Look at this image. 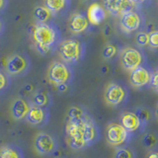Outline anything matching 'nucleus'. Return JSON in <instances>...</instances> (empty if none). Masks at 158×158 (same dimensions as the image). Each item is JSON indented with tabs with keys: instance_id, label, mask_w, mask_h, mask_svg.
I'll return each instance as SVG.
<instances>
[{
	"instance_id": "f257e3e1",
	"label": "nucleus",
	"mask_w": 158,
	"mask_h": 158,
	"mask_svg": "<svg viewBox=\"0 0 158 158\" xmlns=\"http://www.w3.org/2000/svg\"><path fill=\"white\" fill-rule=\"evenodd\" d=\"M33 38L40 53L47 54L57 42V34L52 27L46 23H38L33 30Z\"/></svg>"
},
{
	"instance_id": "f03ea898",
	"label": "nucleus",
	"mask_w": 158,
	"mask_h": 158,
	"mask_svg": "<svg viewBox=\"0 0 158 158\" xmlns=\"http://www.w3.org/2000/svg\"><path fill=\"white\" fill-rule=\"evenodd\" d=\"M48 78L54 86L68 85L73 79V72L67 63L54 61L48 70Z\"/></svg>"
},
{
	"instance_id": "7ed1b4c3",
	"label": "nucleus",
	"mask_w": 158,
	"mask_h": 158,
	"mask_svg": "<svg viewBox=\"0 0 158 158\" xmlns=\"http://www.w3.org/2000/svg\"><path fill=\"white\" fill-rule=\"evenodd\" d=\"M58 52L64 63H76L82 57L83 48L77 40H65L59 44Z\"/></svg>"
},
{
	"instance_id": "20e7f679",
	"label": "nucleus",
	"mask_w": 158,
	"mask_h": 158,
	"mask_svg": "<svg viewBox=\"0 0 158 158\" xmlns=\"http://www.w3.org/2000/svg\"><path fill=\"white\" fill-rule=\"evenodd\" d=\"M84 121V120H83ZM83 121H69L67 120L65 125V135L67 144L72 149L79 150L86 148L87 145L84 140L82 131H81V123Z\"/></svg>"
},
{
	"instance_id": "39448f33",
	"label": "nucleus",
	"mask_w": 158,
	"mask_h": 158,
	"mask_svg": "<svg viewBox=\"0 0 158 158\" xmlns=\"http://www.w3.org/2000/svg\"><path fill=\"white\" fill-rule=\"evenodd\" d=\"M5 69L10 76H22L30 69V61L22 54H13L7 59Z\"/></svg>"
},
{
	"instance_id": "423d86ee",
	"label": "nucleus",
	"mask_w": 158,
	"mask_h": 158,
	"mask_svg": "<svg viewBox=\"0 0 158 158\" xmlns=\"http://www.w3.org/2000/svg\"><path fill=\"white\" fill-rule=\"evenodd\" d=\"M35 148L41 155H52L56 152L58 142L56 137L47 132H40L35 138Z\"/></svg>"
},
{
	"instance_id": "0eeeda50",
	"label": "nucleus",
	"mask_w": 158,
	"mask_h": 158,
	"mask_svg": "<svg viewBox=\"0 0 158 158\" xmlns=\"http://www.w3.org/2000/svg\"><path fill=\"white\" fill-rule=\"evenodd\" d=\"M128 137V132L123 128L121 123H112L107 127L106 138L109 144L113 146H121Z\"/></svg>"
},
{
	"instance_id": "6e6552de",
	"label": "nucleus",
	"mask_w": 158,
	"mask_h": 158,
	"mask_svg": "<svg viewBox=\"0 0 158 158\" xmlns=\"http://www.w3.org/2000/svg\"><path fill=\"white\" fill-rule=\"evenodd\" d=\"M121 64L127 71H132L140 66L142 62V56L139 51L133 48H127L121 53Z\"/></svg>"
},
{
	"instance_id": "1a4fd4ad",
	"label": "nucleus",
	"mask_w": 158,
	"mask_h": 158,
	"mask_svg": "<svg viewBox=\"0 0 158 158\" xmlns=\"http://www.w3.org/2000/svg\"><path fill=\"white\" fill-rule=\"evenodd\" d=\"M127 97V92L125 88L118 83H110L106 87L104 98L108 105L111 106H118L125 101Z\"/></svg>"
},
{
	"instance_id": "9d476101",
	"label": "nucleus",
	"mask_w": 158,
	"mask_h": 158,
	"mask_svg": "<svg viewBox=\"0 0 158 158\" xmlns=\"http://www.w3.org/2000/svg\"><path fill=\"white\" fill-rule=\"evenodd\" d=\"M49 118H51V114H49L48 109H44L32 105L26 118V121L29 123H31L32 126L42 127L48 123Z\"/></svg>"
},
{
	"instance_id": "9b49d317",
	"label": "nucleus",
	"mask_w": 158,
	"mask_h": 158,
	"mask_svg": "<svg viewBox=\"0 0 158 158\" xmlns=\"http://www.w3.org/2000/svg\"><path fill=\"white\" fill-rule=\"evenodd\" d=\"M81 131H82V135L87 146L92 145L99 137L98 127L90 116H88L85 120L82 122Z\"/></svg>"
},
{
	"instance_id": "f8f14e48",
	"label": "nucleus",
	"mask_w": 158,
	"mask_h": 158,
	"mask_svg": "<svg viewBox=\"0 0 158 158\" xmlns=\"http://www.w3.org/2000/svg\"><path fill=\"white\" fill-rule=\"evenodd\" d=\"M32 107V103L29 98L19 97L12 104L11 113L15 120L17 121H26L28 113Z\"/></svg>"
},
{
	"instance_id": "ddd939ff",
	"label": "nucleus",
	"mask_w": 158,
	"mask_h": 158,
	"mask_svg": "<svg viewBox=\"0 0 158 158\" xmlns=\"http://www.w3.org/2000/svg\"><path fill=\"white\" fill-rule=\"evenodd\" d=\"M140 17L136 12L130 10L121 14V27L123 32L126 33H131L135 32L139 28L140 26Z\"/></svg>"
},
{
	"instance_id": "4468645a",
	"label": "nucleus",
	"mask_w": 158,
	"mask_h": 158,
	"mask_svg": "<svg viewBox=\"0 0 158 158\" xmlns=\"http://www.w3.org/2000/svg\"><path fill=\"white\" fill-rule=\"evenodd\" d=\"M29 99L31 101L32 105L44 109H48V110L52 106L53 103V99L51 95V93L46 90H42V89H37L30 96Z\"/></svg>"
},
{
	"instance_id": "2eb2a0df",
	"label": "nucleus",
	"mask_w": 158,
	"mask_h": 158,
	"mask_svg": "<svg viewBox=\"0 0 158 158\" xmlns=\"http://www.w3.org/2000/svg\"><path fill=\"white\" fill-rule=\"evenodd\" d=\"M151 79V74L144 67H137L135 70L131 72L130 75V82L131 86L135 88H140L147 85L150 82Z\"/></svg>"
},
{
	"instance_id": "dca6fc26",
	"label": "nucleus",
	"mask_w": 158,
	"mask_h": 158,
	"mask_svg": "<svg viewBox=\"0 0 158 158\" xmlns=\"http://www.w3.org/2000/svg\"><path fill=\"white\" fill-rule=\"evenodd\" d=\"M89 26V22L87 18L81 13L72 14L68 21V28L73 34H80L86 31Z\"/></svg>"
},
{
	"instance_id": "f3484780",
	"label": "nucleus",
	"mask_w": 158,
	"mask_h": 158,
	"mask_svg": "<svg viewBox=\"0 0 158 158\" xmlns=\"http://www.w3.org/2000/svg\"><path fill=\"white\" fill-rule=\"evenodd\" d=\"M107 17L106 10L100 4L94 3L88 9L87 20L92 25H100Z\"/></svg>"
},
{
	"instance_id": "a211bd4d",
	"label": "nucleus",
	"mask_w": 158,
	"mask_h": 158,
	"mask_svg": "<svg viewBox=\"0 0 158 158\" xmlns=\"http://www.w3.org/2000/svg\"><path fill=\"white\" fill-rule=\"evenodd\" d=\"M121 125L127 132H131L139 128L141 123L139 122L135 113L125 112L121 117Z\"/></svg>"
},
{
	"instance_id": "6ab92c4d",
	"label": "nucleus",
	"mask_w": 158,
	"mask_h": 158,
	"mask_svg": "<svg viewBox=\"0 0 158 158\" xmlns=\"http://www.w3.org/2000/svg\"><path fill=\"white\" fill-rule=\"evenodd\" d=\"M0 158H25V154L20 146L9 143L0 147Z\"/></svg>"
},
{
	"instance_id": "aec40b11",
	"label": "nucleus",
	"mask_w": 158,
	"mask_h": 158,
	"mask_svg": "<svg viewBox=\"0 0 158 158\" xmlns=\"http://www.w3.org/2000/svg\"><path fill=\"white\" fill-rule=\"evenodd\" d=\"M104 9L114 15L122 14L127 3H131L128 0H103Z\"/></svg>"
},
{
	"instance_id": "412c9836",
	"label": "nucleus",
	"mask_w": 158,
	"mask_h": 158,
	"mask_svg": "<svg viewBox=\"0 0 158 158\" xmlns=\"http://www.w3.org/2000/svg\"><path fill=\"white\" fill-rule=\"evenodd\" d=\"M89 115L80 106H71L67 112V120L69 121H83Z\"/></svg>"
},
{
	"instance_id": "4be33fe9",
	"label": "nucleus",
	"mask_w": 158,
	"mask_h": 158,
	"mask_svg": "<svg viewBox=\"0 0 158 158\" xmlns=\"http://www.w3.org/2000/svg\"><path fill=\"white\" fill-rule=\"evenodd\" d=\"M66 0H44V7L51 13H56L64 8Z\"/></svg>"
},
{
	"instance_id": "5701e85b",
	"label": "nucleus",
	"mask_w": 158,
	"mask_h": 158,
	"mask_svg": "<svg viewBox=\"0 0 158 158\" xmlns=\"http://www.w3.org/2000/svg\"><path fill=\"white\" fill-rule=\"evenodd\" d=\"M11 86V76L6 72V70L0 69V95L9 90Z\"/></svg>"
},
{
	"instance_id": "b1692460",
	"label": "nucleus",
	"mask_w": 158,
	"mask_h": 158,
	"mask_svg": "<svg viewBox=\"0 0 158 158\" xmlns=\"http://www.w3.org/2000/svg\"><path fill=\"white\" fill-rule=\"evenodd\" d=\"M51 12L46 7H38L35 10V17L39 21V23H46L48 18L51 17Z\"/></svg>"
},
{
	"instance_id": "393cba45",
	"label": "nucleus",
	"mask_w": 158,
	"mask_h": 158,
	"mask_svg": "<svg viewBox=\"0 0 158 158\" xmlns=\"http://www.w3.org/2000/svg\"><path fill=\"white\" fill-rule=\"evenodd\" d=\"M135 115L138 118L140 123H146L147 121H149V118L151 117L149 111H147L146 109H143V108H138L136 109L135 111Z\"/></svg>"
},
{
	"instance_id": "a878e982",
	"label": "nucleus",
	"mask_w": 158,
	"mask_h": 158,
	"mask_svg": "<svg viewBox=\"0 0 158 158\" xmlns=\"http://www.w3.org/2000/svg\"><path fill=\"white\" fill-rule=\"evenodd\" d=\"M117 53V48L114 44H107L103 49V57L105 59H110L114 57Z\"/></svg>"
},
{
	"instance_id": "bb28decb",
	"label": "nucleus",
	"mask_w": 158,
	"mask_h": 158,
	"mask_svg": "<svg viewBox=\"0 0 158 158\" xmlns=\"http://www.w3.org/2000/svg\"><path fill=\"white\" fill-rule=\"evenodd\" d=\"M148 44L153 48H158V31H152L148 34Z\"/></svg>"
},
{
	"instance_id": "cd10ccee",
	"label": "nucleus",
	"mask_w": 158,
	"mask_h": 158,
	"mask_svg": "<svg viewBox=\"0 0 158 158\" xmlns=\"http://www.w3.org/2000/svg\"><path fill=\"white\" fill-rule=\"evenodd\" d=\"M115 158H133L132 152L127 148H118L116 151Z\"/></svg>"
},
{
	"instance_id": "c85d7f7f",
	"label": "nucleus",
	"mask_w": 158,
	"mask_h": 158,
	"mask_svg": "<svg viewBox=\"0 0 158 158\" xmlns=\"http://www.w3.org/2000/svg\"><path fill=\"white\" fill-rule=\"evenodd\" d=\"M136 43L138 46L144 47L148 44V34L140 32L136 35Z\"/></svg>"
},
{
	"instance_id": "c756f323",
	"label": "nucleus",
	"mask_w": 158,
	"mask_h": 158,
	"mask_svg": "<svg viewBox=\"0 0 158 158\" xmlns=\"http://www.w3.org/2000/svg\"><path fill=\"white\" fill-rule=\"evenodd\" d=\"M150 84H151V87L154 89L156 92H158V70L154 71L151 74Z\"/></svg>"
},
{
	"instance_id": "7c9ffc66",
	"label": "nucleus",
	"mask_w": 158,
	"mask_h": 158,
	"mask_svg": "<svg viewBox=\"0 0 158 158\" xmlns=\"http://www.w3.org/2000/svg\"><path fill=\"white\" fill-rule=\"evenodd\" d=\"M143 142L145 143L146 146H152L156 143V138L152 135H146L144 139H143Z\"/></svg>"
},
{
	"instance_id": "2f4dec72",
	"label": "nucleus",
	"mask_w": 158,
	"mask_h": 158,
	"mask_svg": "<svg viewBox=\"0 0 158 158\" xmlns=\"http://www.w3.org/2000/svg\"><path fill=\"white\" fill-rule=\"evenodd\" d=\"M147 158H158V152H151Z\"/></svg>"
},
{
	"instance_id": "473e14b6",
	"label": "nucleus",
	"mask_w": 158,
	"mask_h": 158,
	"mask_svg": "<svg viewBox=\"0 0 158 158\" xmlns=\"http://www.w3.org/2000/svg\"><path fill=\"white\" fill-rule=\"evenodd\" d=\"M131 3H138V2H143L145 1V0H128Z\"/></svg>"
},
{
	"instance_id": "72a5a7b5",
	"label": "nucleus",
	"mask_w": 158,
	"mask_h": 158,
	"mask_svg": "<svg viewBox=\"0 0 158 158\" xmlns=\"http://www.w3.org/2000/svg\"><path fill=\"white\" fill-rule=\"evenodd\" d=\"M4 6V0H0V9H2Z\"/></svg>"
},
{
	"instance_id": "f704fd0d",
	"label": "nucleus",
	"mask_w": 158,
	"mask_h": 158,
	"mask_svg": "<svg viewBox=\"0 0 158 158\" xmlns=\"http://www.w3.org/2000/svg\"><path fill=\"white\" fill-rule=\"evenodd\" d=\"M156 116L158 118V104H157V107H156Z\"/></svg>"
},
{
	"instance_id": "c9c22d12",
	"label": "nucleus",
	"mask_w": 158,
	"mask_h": 158,
	"mask_svg": "<svg viewBox=\"0 0 158 158\" xmlns=\"http://www.w3.org/2000/svg\"><path fill=\"white\" fill-rule=\"evenodd\" d=\"M1 29H2V25H1V22H0V32H1Z\"/></svg>"
}]
</instances>
